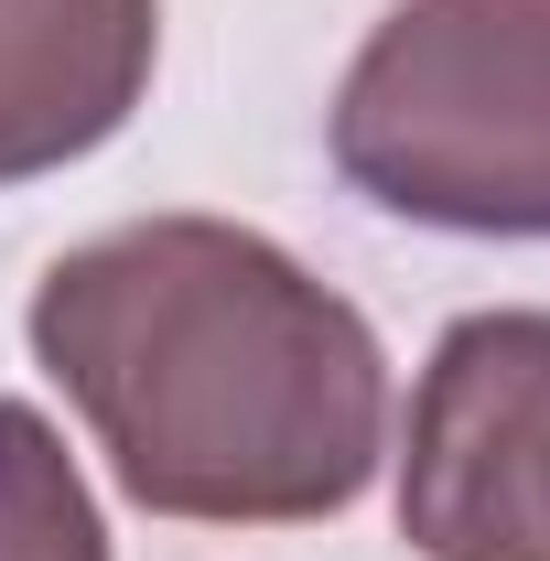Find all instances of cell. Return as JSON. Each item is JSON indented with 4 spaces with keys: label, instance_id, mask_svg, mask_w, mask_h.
Segmentation results:
<instances>
[{
    "label": "cell",
    "instance_id": "cell-1",
    "mask_svg": "<svg viewBox=\"0 0 550 561\" xmlns=\"http://www.w3.org/2000/svg\"><path fill=\"white\" fill-rule=\"evenodd\" d=\"M33 356L130 507L184 529L345 518L389 454L378 324L238 216H140L33 280Z\"/></svg>",
    "mask_w": 550,
    "mask_h": 561
},
{
    "label": "cell",
    "instance_id": "cell-2",
    "mask_svg": "<svg viewBox=\"0 0 550 561\" xmlns=\"http://www.w3.org/2000/svg\"><path fill=\"white\" fill-rule=\"evenodd\" d=\"M324 151L400 227L550 238V0H389Z\"/></svg>",
    "mask_w": 550,
    "mask_h": 561
},
{
    "label": "cell",
    "instance_id": "cell-3",
    "mask_svg": "<svg viewBox=\"0 0 550 561\" xmlns=\"http://www.w3.org/2000/svg\"><path fill=\"white\" fill-rule=\"evenodd\" d=\"M400 540L421 561H550V313L443 324L400 432Z\"/></svg>",
    "mask_w": 550,
    "mask_h": 561
},
{
    "label": "cell",
    "instance_id": "cell-4",
    "mask_svg": "<svg viewBox=\"0 0 550 561\" xmlns=\"http://www.w3.org/2000/svg\"><path fill=\"white\" fill-rule=\"evenodd\" d=\"M162 0H0V184H44L130 130Z\"/></svg>",
    "mask_w": 550,
    "mask_h": 561
},
{
    "label": "cell",
    "instance_id": "cell-5",
    "mask_svg": "<svg viewBox=\"0 0 550 561\" xmlns=\"http://www.w3.org/2000/svg\"><path fill=\"white\" fill-rule=\"evenodd\" d=\"M0 561H108V518L33 400H0Z\"/></svg>",
    "mask_w": 550,
    "mask_h": 561
}]
</instances>
